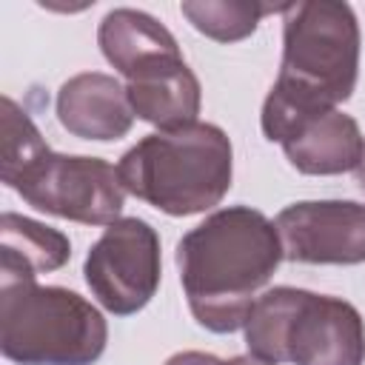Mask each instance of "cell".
<instances>
[{
    "label": "cell",
    "mask_w": 365,
    "mask_h": 365,
    "mask_svg": "<svg viewBox=\"0 0 365 365\" xmlns=\"http://www.w3.org/2000/svg\"><path fill=\"white\" fill-rule=\"evenodd\" d=\"M279 262L277 225L251 205L220 208L177 242L180 285L194 319L211 334L245 328L257 291Z\"/></svg>",
    "instance_id": "obj_1"
},
{
    "label": "cell",
    "mask_w": 365,
    "mask_h": 365,
    "mask_svg": "<svg viewBox=\"0 0 365 365\" xmlns=\"http://www.w3.org/2000/svg\"><path fill=\"white\" fill-rule=\"evenodd\" d=\"M282 14L279 77L259 114L271 143L288 123L345 103L359 74V23L348 3L302 0L288 3Z\"/></svg>",
    "instance_id": "obj_2"
},
{
    "label": "cell",
    "mask_w": 365,
    "mask_h": 365,
    "mask_svg": "<svg viewBox=\"0 0 365 365\" xmlns=\"http://www.w3.org/2000/svg\"><path fill=\"white\" fill-rule=\"evenodd\" d=\"M120 182L168 217H191L222 202L234 177V148L214 123L154 131L117 163Z\"/></svg>",
    "instance_id": "obj_3"
},
{
    "label": "cell",
    "mask_w": 365,
    "mask_h": 365,
    "mask_svg": "<svg viewBox=\"0 0 365 365\" xmlns=\"http://www.w3.org/2000/svg\"><path fill=\"white\" fill-rule=\"evenodd\" d=\"M245 345L277 365H362L365 322L348 299L279 285L251 305Z\"/></svg>",
    "instance_id": "obj_4"
},
{
    "label": "cell",
    "mask_w": 365,
    "mask_h": 365,
    "mask_svg": "<svg viewBox=\"0 0 365 365\" xmlns=\"http://www.w3.org/2000/svg\"><path fill=\"white\" fill-rule=\"evenodd\" d=\"M108 342L103 314L80 294L34 279L0 282V351L17 365H94Z\"/></svg>",
    "instance_id": "obj_5"
},
{
    "label": "cell",
    "mask_w": 365,
    "mask_h": 365,
    "mask_svg": "<svg viewBox=\"0 0 365 365\" xmlns=\"http://www.w3.org/2000/svg\"><path fill=\"white\" fill-rule=\"evenodd\" d=\"M9 188H14L37 211L83 225L117 222L125 202L117 168L100 157L83 154L46 151Z\"/></svg>",
    "instance_id": "obj_6"
},
{
    "label": "cell",
    "mask_w": 365,
    "mask_h": 365,
    "mask_svg": "<svg viewBox=\"0 0 365 365\" xmlns=\"http://www.w3.org/2000/svg\"><path fill=\"white\" fill-rule=\"evenodd\" d=\"M160 237L140 217L106 225L83 262V277L97 302L114 317L143 311L160 288Z\"/></svg>",
    "instance_id": "obj_7"
},
{
    "label": "cell",
    "mask_w": 365,
    "mask_h": 365,
    "mask_svg": "<svg viewBox=\"0 0 365 365\" xmlns=\"http://www.w3.org/2000/svg\"><path fill=\"white\" fill-rule=\"evenodd\" d=\"M282 259L305 265L365 262V205L354 200H308L274 220Z\"/></svg>",
    "instance_id": "obj_8"
},
{
    "label": "cell",
    "mask_w": 365,
    "mask_h": 365,
    "mask_svg": "<svg viewBox=\"0 0 365 365\" xmlns=\"http://www.w3.org/2000/svg\"><path fill=\"white\" fill-rule=\"evenodd\" d=\"M277 143L282 145L288 163L311 177L356 171L365 157V137L356 120L339 108L314 111L288 123Z\"/></svg>",
    "instance_id": "obj_9"
},
{
    "label": "cell",
    "mask_w": 365,
    "mask_h": 365,
    "mask_svg": "<svg viewBox=\"0 0 365 365\" xmlns=\"http://www.w3.org/2000/svg\"><path fill=\"white\" fill-rule=\"evenodd\" d=\"M57 120L80 140L111 143L131 131L134 108L125 86L103 71H83L68 77L57 91Z\"/></svg>",
    "instance_id": "obj_10"
},
{
    "label": "cell",
    "mask_w": 365,
    "mask_h": 365,
    "mask_svg": "<svg viewBox=\"0 0 365 365\" xmlns=\"http://www.w3.org/2000/svg\"><path fill=\"white\" fill-rule=\"evenodd\" d=\"M125 91L134 117L157 125L160 131H174L197 123L202 106L200 80L188 68L182 54L163 57L140 68L134 77L125 80Z\"/></svg>",
    "instance_id": "obj_11"
},
{
    "label": "cell",
    "mask_w": 365,
    "mask_h": 365,
    "mask_svg": "<svg viewBox=\"0 0 365 365\" xmlns=\"http://www.w3.org/2000/svg\"><path fill=\"white\" fill-rule=\"evenodd\" d=\"M97 43L103 57L128 80L140 68L163 60L177 57L180 46L174 34L151 14L137 9H114L100 20Z\"/></svg>",
    "instance_id": "obj_12"
},
{
    "label": "cell",
    "mask_w": 365,
    "mask_h": 365,
    "mask_svg": "<svg viewBox=\"0 0 365 365\" xmlns=\"http://www.w3.org/2000/svg\"><path fill=\"white\" fill-rule=\"evenodd\" d=\"M68 257L71 242L63 231L14 211L0 217V282L37 279V274L63 268Z\"/></svg>",
    "instance_id": "obj_13"
},
{
    "label": "cell",
    "mask_w": 365,
    "mask_h": 365,
    "mask_svg": "<svg viewBox=\"0 0 365 365\" xmlns=\"http://www.w3.org/2000/svg\"><path fill=\"white\" fill-rule=\"evenodd\" d=\"M182 17L205 37L217 43H237L257 31L265 14H282L285 6L245 3V0H182Z\"/></svg>",
    "instance_id": "obj_14"
},
{
    "label": "cell",
    "mask_w": 365,
    "mask_h": 365,
    "mask_svg": "<svg viewBox=\"0 0 365 365\" xmlns=\"http://www.w3.org/2000/svg\"><path fill=\"white\" fill-rule=\"evenodd\" d=\"M46 151H51L34 125V120L11 100H0V180L11 185L20 174H26Z\"/></svg>",
    "instance_id": "obj_15"
},
{
    "label": "cell",
    "mask_w": 365,
    "mask_h": 365,
    "mask_svg": "<svg viewBox=\"0 0 365 365\" xmlns=\"http://www.w3.org/2000/svg\"><path fill=\"white\" fill-rule=\"evenodd\" d=\"M165 365H228V362L217 359L214 354H202V351H180V354L168 356Z\"/></svg>",
    "instance_id": "obj_16"
},
{
    "label": "cell",
    "mask_w": 365,
    "mask_h": 365,
    "mask_svg": "<svg viewBox=\"0 0 365 365\" xmlns=\"http://www.w3.org/2000/svg\"><path fill=\"white\" fill-rule=\"evenodd\" d=\"M228 365H277V362H268L262 356H254V354H242V356H234L228 359Z\"/></svg>",
    "instance_id": "obj_17"
},
{
    "label": "cell",
    "mask_w": 365,
    "mask_h": 365,
    "mask_svg": "<svg viewBox=\"0 0 365 365\" xmlns=\"http://www.w3.org/2000/svg\"><path fill=\"white\" fill-rule=\"evenodd\" d=\"M359 182H362V188H365V157H362V165H359Z\"/></svg>",
    "instance_id": "obj_18"
}]
</instances>
